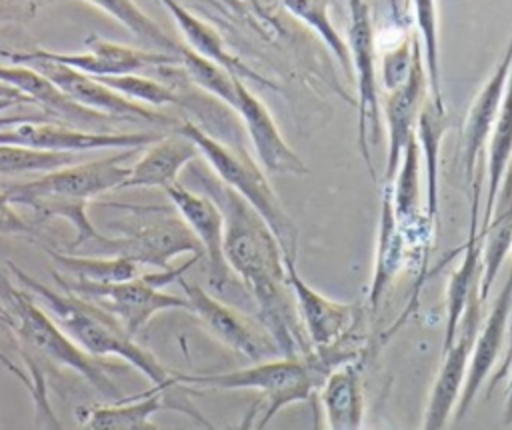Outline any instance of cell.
Segmentation results:
<instances>
[{
	"mask_svg": "<svg viewBox=\"0 0 512 430\" xmlns=\"http://www.w3.org/2000/svg\"><path fill=\"white\" fill-rule=\"evenodd\" d=\"M202 194L210 196L224 218V258L252 298L264 332L280 356L310 354L312 346L298 318L286 278L284 252L266 220L212 172L196 170Z\"/></svg>",
	"mask_w": 512,
	"mask_h": 430,
	"instance_id": "cell-1",
	"label": "cell"
},
{
	"mask_svg": "<svg viewBox=\"0 0 512 430\" xmlns=\"http://www.w3.org/2000/svg\"><path fill=\"white\" fill-rule=\"evenodd\" d=\"M0 306L4 310L2 324L12 330V334L20 342V352L24 360V372L30 380V394L34 400L36 422L46 430H64L58 416L54 414L46 378L40 370V358L62 368L74 370L80 374L96 392L104 398L120 400L124 398L114 380L108 376L106 366L86 354L50 316V312L32 298L26 288H16L2 272H0Z\"/></svg>",
	"mask_w": 512,
	"mask_h": 430,
	"instance_id": "cell-2",
	"label": "cell"
},
{
	"mask_svg": "<svg viewBox=\"0 0 512 430\" xmlns=\"http://www.w3.org/2000/svg\"><path fill=\"white\" fill-rule=\"evenodd\" d=\"M140 148H124L118 154L74 162L70 166L44 172L40 178L10 186L6 196L12 204H22L32 208L42 218H64L74 228V240L68 252L78 246L96 242L102 232L88 218V202L104 192L116 190L130 174V166L124 162Z\"/></svg>",
	"mask_w": 512,
	"mask_h": 430,
	"instance_id": "cell-3",
	"label": "cell"
},
{
	"mask_svg": "<svg viewBox=\"0 0 512 430\" xmlns=\"http://www.w3.org/2000/svg\"><path fill=\"white\" fill-rule=\"evenodd\" d=\"M342 348L312 350L310 354L280 356L254 362L250 368L216 374H174V384L214 390H256L262 398L254 430H264L272 418L294 402H312L326 376L348 358Z\"/></svg>",
	"mask_w": 512,
	"mask_h": 430,
	"instance_id": "cell-4",
	"label": "cell"
},
{
	"mask_svg": "<svg viewBox=\"0 0 512 430\" xmlns=\"http://www.w3.org/2000/svg\"><path fill=\"white\" fill-rule=\"evenodd\" d=\"M8 266L22 284V288H26L32 296H38L50 316L86 354H90L92 358H122L142 376H146L156 390L166 392L168 388L176 386L174 374L166 366H162L150 350L138 344L134 340L136 336L128 334L104 310L72 292H58L48 288L12 262H8Z\"/></svg>",
	"mask_w": 512,
	"mask_h": 430,
	"instance_id": "cell-5",
	"label": "cell"
},
{
	"mask_svg": "<svg viewBox=\"0 0 512 430\" xmlns=\"http://www.w3.org/2000/svg\"><path fill=\"white\" fill-rule=\"evenodd\" d=\"M176 130L196 144L212 174L266 220L278 238L284 256L296 260L298 228L284 210L264 168L242 146H228L220 142L192 120H184Z\"/></svg>",
	"mask_w": 512,
	"mask_h": 430,
	"instance_id": "cell-6",
	"label": "cell"
},
{
	"mask_svg": "<svg viewBox=\"0 0 512 430\" xmlns=\"http://www.w3.org/2000/svg\"><path fill=\"white\" fill-rule=\"evenodd\" d=\"M198 260V256H192L176 268L138 274L136 278L122 282H84L64 278L60 272H54V280L62 290L98 306L128 334L136 336L156 314L166 310H188V300L184 296L164 292V286L184 276V272Z\"/></svg>",
	"mask_w": 512,
	"mask_h": 430,
	"instance_id": "cell-7",
	"label": "cell"
},
{
	"mask_svg": "<svg viewBox=\"0 0 512 430\" xmlns=\"http://www.w3.org/2000/svg\"><path fill=\"white\" fill-rule=\"evenodd\" d=\"M134 218L122 226L120 236L102 234L94 244L100 254L124 256L138 266H152L158 270L172 268L170 262L180 254L202 258V248L170 206H128Z\"/></svg>",
	"mask_w": 512,
	"mask_h": 430,
	"instance_id": "cell-8",
	"label": "cell"
},
{
	"mask_svg": "<svg viewBox=\"0 0 512 430\" xmlns=\"http://www.w3.org/2000/svg\"><path fill=\"white\" fill-rule=\"evenodd\" d=\"M350 26H348V50L352 62V76L358 94V148L374 176L372 168V144L382 136V98L380 82L376 76L378 32L366 0H348Z\"/></svg>",
	"mask_w": 512,
	"mask_h": 430,
	"instance_id": "cell-9",
	"label": "cell"
},
{
	"mask_svg": "<svg viewBox=\"0 0 512 430\" xmlns=\"http://www.w3.org/2000/svg\"><path fill=\"white\" fill-rule=\"evenodd\" d=\"M0 56L12 60L14 64H24L46 76L60 92H64L72 102L88 108L102 112L112 118H140L146 122H160L166 124L170 118L164 114L156 112L154 108H146L142 104H136L108 86H104L100 80L94 76L80 72L72 66H66L62 62L44 58L38 50H28V52H8L0 50Z\"/></svg>",
	"mask_w": 512,
	"mask_h": 430,
	"instance_id": "cell-10",
	"label": "cell"
},
{
	"mask_svg": "<svg viewBox=\"0 0 512 430\" xmlns=\"http://www.w3.org/2000/svg\"><path fill=\"white\" fill-rule=\"evenodd\" d=\"M164 192L202 248L210 288L216 290V294H226L230 288H234V292L252 302L250 294L232 274L224 258V218L218 204L210 196L194 192L180 182H174Z\"/></svg>",
	"mask_w": 512,
	"mask_h": 430,
	"instance_id": "cell-11",
	"label": "cell"
},
{
	"mask_svg": "<svg viewBox=\"0 0 512 430\" xmlns=\"http://www.w3.org/2000/svg\"><path fill=\"white\" fill-rule=\"evenodd\" d=\"M176 282L188 300V312H192L220 344L252 362L280 356V350L272 338L236 306L220 300L202 286L184 280V276H180Z\"/></svg>",
	"mask_w": 512,
	"mask_h": 430,
	"instance_id": "cell-12",
	"label": "cell"
},
{
	"mask_svg": "<svg viewBox=\"0 0 512 430\" xmlns=\"http://www.w3.org/2000/svg\"><path fill=\"white\" fill-rule=\"evenodd\" d=\"M480 322H482V300H480V292L476 290L466 304L454 342L442 350L444 358L436 374V380L432 384L422 426L418 430L446 428L452 412L456 410V404L466 380L468 362H470V354H472V346H474Z\"/></svg>",
	"mask_w": 512,
	"mask_h": 430,
	"instance_id": "cell-13",
	"label": "cell"
},
{
	"mask_svg": "<svg viewBox=\"0 0 512 430\" xmlns=\"http://www.w3.org/2000/svg\"><path fill=\"white\" fill-rule=\"evenodd\" d=\"M154 132H90L54 122L26 120L12 128H0V144H16L46 152H88L106 148H146L156 142Z\"/></svg>",
	"mask_w": 512,
	"mask_h": 430,
	"instance_id": "cell-14",
	"label": "cell"
},
{
	"mask_svg": "<svg viewBox=\"0 0 512 430\" xmlns=\"http://www.w3.org/2000/svg\"><path fill=\"white\" fill-rule=\"evenodd\" d=\"M428 98H430L428 78H426L424 60H422L420 40L416 36L414 60H412V68L406 82L396 90L386 92V98L382 100V116L386 120V134H388L386 160H384V184H390L394 180L402 152L410 136L416 132L418 116Z\"/></svg>",
	"mask_w": 512,
	"mask_h": 430,
	"instance_id": "cell-15",
	"label": "cell"
},
{
	"mask_svg": "<svg viewBox=\"0 0 512 430\" xmlns=\"http://www.w3.org/2000/svg\"><path fill=\"white\" fill-rule=\"evenodd\" d=\"M284 266L298 318L312 350H328L344 342L356 320L354 306L336 302L314 290L296 270L294 258L284 256Z\"/></svg>",
	"mask_w": 512,
	"mask_h": 430,
	"instance_id": "cell-16",
	"label": "cell"
},
{
	"mask_svg": "<svg viewBox=\"0 0 512 430\" xmlns=\"http://www.w3.org/2000/svg\"><path fill=\"white\" fill-rule=\"evenodd\" d=\"M234 112L242 120V126L256 152L258 164L268 174L306 176L310 172V168L298 156V152H294L290 144L284 140L268 106L240 78H236Z\"/></svg>",
	"mask_w": 512,
	"mask_h": 430,
	"instance_id": "cell-17",
	"label": "cell"
},
{
	"mask_svg": "<svg viewBox=\"0 0 512 430\" xmlns=\"http://www.w3.org/2000/svg\"><path fill=\"white\" fill-rule=\"evenodd\" d=\"M44 58L62 62L72 66L80 72L90 76H120V74H134L144 68H164V66H180V58L174 54L158 52V50H144L132 48L118 42L104 40L96 34H88L84 38V52L62 54L38 48Z\"/></svg>",
	"mask_w": 512,
	"mask_h": 430,
	"instance_id": "cell-18",
	"label": "cell"
},
{
	"mask_svg": "<svg viewBox=\"0 0 512 430\" xmlns=\"http://www.w3.org/2000/svg\"><path fill=\"white\" fill-rule=\"evenodd\" d=\"M512 70V36L494 66L490 78L484 82L480 92L476 94L474 102L470 104V110L464 120L462 130V166H464V178L468 186L482 178L478 172V162L486 154V144L496 120V114L500 110L504 90L508 84V76Z\"/></svg>",
	"mask_w": 512,
	"mask_h": 430,
	"instance_id": "cell-19",
	"label": "cell"
},
{
	"mask_svg": "<svg viewBox=\"0 0 512 430\" xmlns=\"http://www.w3.org/2000/svg\"><path fill=\"white\" fill-rule=\"evenodd\" d=\"M164 408L184 412L192 416L198 424H202L206 430H214L212 424L192 406L172 402L164 396L162 390L156 388H150L132 398L114 400L112 404L78 406L76 420L80 430H160L152 422V416Z\"/></svg>",
	"mask_w": 512,
	"mask_h": 430,
	"instance_id": "cell-20",
	"label": "cell"
},
{
	"mask_svg": "<svg viewBox=\"0 0 512 430\" xmlns=\"http://www.w3.org/2000/svg\"><path fill=\"white\" fill-rule=\"evenodd\" d=\"M510 312H512V272L506 278L504 286L500 288L486 320L480 322V328L472 346L470 362H468L466 380L456 404V420H462L466 416L478 390L490 376L508 336Z\"/></svg>",
	"mask_w": 512,
	"mask_h": 430,
	"instance_id": "cell-21",
	"label": "cell"
},
{
	"mask_svg": "<svg viewBox=\"0 0 512 430\" xmlns=\"http://www.w3.org/2000/svg\"><path fill=\"white\" fill-rule=\"evenodd\" d=\"M200 156L196 144L174 130L148 144L144 154L130 166L128 178L120 188H162L178 182L180 172Z\"/></svg>",
	"mask_w": 512,
	"mask_h": 430,
	"instance_id": "cell-22",
	"label": "cell"
},
{
	"mask_svg": "<svg viewBox=\"0 0 512 430\" xmlns=\"http://www.w3.org/2000/svg\"><path fill=\"white\" fill-rule=\"evenodd\" d=\"M480 234V300L484 304L500 268L512 250V162L500 182L492 210L478 228Z\"/></svg>",
	"mask_w": 512,
	"mask_h": 430,
	"instance_id": "cell-23",
	"label": "cell"
},
{
	"mask_svg": "<svg viewBox=\"0 0 512 430\" xmlns=\"http://www.w3.org/2000/svg\"><path fill=\"white\" fill-rule=\"evenodd\" d=\"M412 262L408 244L396 224L392 212V194L390 184L382 186V206H380V224H378V242L374 254L372 282L368 290V308L376 312L388 294L390 286L398 274Z\"/></svg>",
	"mask_w": 512,
	"mask_h": 430,
	"instance_id": "cell-24",
	"label": "cell"
},
{
	"mask_svg": "<svg viewBox=\"0 0 512 430\" xmlns=\"http://www.w3.org/2000/svg\"><path fill=\"white\" fill-rule=\"evenodd\" d=\"M158 2L168 10V14L176 22L180 34L186 40L184 46H188L192 52L220 64L230 74L238 76L240 80L248 78L264 88H278L270 78L260 76L256 70H252L248 64H244L238 56H234L226 48L222 36L208 22H204L200 16L190 12L182 2H178V0H158Z\"/></svg>",
	"mask_w": 512,
	"mask_h": 430,
	"instance_id": "cell-25",
	"label": "cell"
},
{
	"mask_svg": "<svg viewBox=\"0 0 512 430\" xmlns=\"http://www.w3.org/2000/svg\"><path fill=\"white\" fill-rule=\"evenodd\" d=\"M328 430H360L364 420L362 362L346 360L332 368L320 386Z\"/></svg>",
	"mask_w": 512,
	"mask_h": 430,
	"instance_id": "cell-26",
	"label": "cell"
},
{
	"mask_svg": "<svg viewBox=\"0 0 512 430\" xmlns=\"http://www.w3.org/2000/svg\"><path fill=\"white\" fill-rule=\"evenodd\" d=\"M0 82H6L8 86L16 88L20 94H24L30 100V104H38L44 110L74 124L90 126V124L106 122L108 118H112L72 102L46 76H42L40 72L24 64H8V66L0 64Z\"/></svg>",
	"mask_w": 512,
	"mask_h": 430,
	"instance_id": "cell-27",
	"label": "cell"
},
{
	"mask_svg": "<svg viewBox=\"0 0 512 430\" xmlns=\"http://www.w3.org/2000/svg\"><path fill=\"white\" fill-rule=\"evenodd\" d=\"M450 128L446 108H438L426 100L418 122H416V138L420 146V156L424 158V206L426 214L436 222L438 216V162H440V144L444 134Z\"/></svg>",
	"mask_w": 512,
	"mask_h": 430,
	"instance_id": "cell-28",
	"label": "cell"
},
{
	"mask_svg": "<svg viewBox=\"0 0 512 430\" xmlns=\"http://www.w3.org/2000/svg\"><path fill=\"white\" fill-rule=\"evenodd\" d=\"M486 170H488V198L484 206V220L488 218L500 182L512 162V70L504 90L500 110L496 114L488 144H486ZM482 220V222H484Z\"/></svg>",
	"mask_w": 512,
	"mask_h": 430,
	"instance_id": "cell-29",
	"label": "cell"
},
{
	"mask_svg": "<svg viewBox=\"0 0 512 430\" xmlns=\"http://www.w3.org/2000/svg\"><path fill=\"white\" fill-rule=\"evenodd\" d=\"M50 258L72 280L84 282H122L136 278L140 266L124 256H76L72 252L48 250Z\"/></svg>",
	"mask_w": 512,
	"mask_h": 430,
	"instance_id": "cell-30",
	"label": "cell"
},
{
	"mask_svg": "<svg viewBox=\"0 0 512 430\" xmlns=\"http://www.w3.org/2000/svg\"><path fill=\"white\" fill-rule=\"evenodd\" d=\"M282 6L302 24H306L310 30L318 34V38L328 46L332 56L342 66L346 78L354 82L352 76V62H350V50L344 36L338 32L330 18L328 0H282Z\"/></svg>",
	"mask_w": 512,
	"mask_h": 430,
	"instance_id": "cell-31",
	"label": "cell"
},
{
	"mask_svg": "<svg viewBox=\"0 0 512 430\" xmlns=\"http://www.w3.org/2000/svg\"><path fill=\"white\" fill-rule=\"evenodd\" d=\"M416 36L422 48V60L428 78L430 102L438 108H446L442 82H440V42H438V4L436 0H412Z\"/></svg>",
	"mask_w": 512,
	"mask_h": 430,
	"instance_id": "cell-32",
	"label": "cell"
},
{
	"mask_svg": "<svg viewBox=\"0 0 512 430\" xmlns=\"http://www.w3.org/2000/svg\"><path fill=\"white\" fill-rule=\"evenodd\" d=\"M88 4L100 8L126 30H130L138 40L154 46L158 52L174 54L180 52V42L172 40L148 14H144L134 0H86Z\"/></svg>",
	"mask_w": 512,
	"mask_h": 430,
	"instance_id": "cell-33",
	"label": "cell"
},
{
	"mask_svg": "<svg viewBox=\"0 0 512 430\" xmlns=\"http://www.w3.org/2000/svg\"><path fill=\"white\" fill-rule=\"evenodd\" d=\"M178 58H180V68L184 70V74L188 76L190 82H194L198 88H202L204 92L212 94L222 104H226L228 108L234 110V104H236V78L238 76L230 74L220 64H216V62H212V60L192 52L184 44L180 46Z\"/></svg>",
	"mask_w": 512,
	"mask_h": 430,
	"instance_id": "cell-34",
	"label": "cell"
},
{
	"mask_svg": "<svg viewBox=\"0 0 512 430\" xmlns=\"http://www.w3.org/2000/svg\"><path fill=\"white\" fill-rule=\"evenodd\" d=\"M104 86L114 90L116 94L142 104V106H168L180 104L178 92L158 80L134 74H120V76H96Z\"/></svg>",
	"mask_w": 512,
	"mask_h": 430,
	"instance_id": "cell-35",
	"label": "cell"
},
{
	"mask_svg": "<svg viewBox=\"0 0 512 430\" xmlns=\"http://www.w3.org/2000/svg\"><path fill=\"white\" fill-rule=\"evenodd\" d=\"M78 160L72 152H46L16 144H0V174L52 172Z\"/></svg>",
	"mask_w": 512,
	"mask_h": 430,
	"instance_id": "cell-36",
	"label": "cell"
},
{
	"mask_svg": "<svg viewBox=\"0 0 512 430\" xmlns=\"http://www.w3.org/2000/svg\"><path fill=\"white\" fill-rule=\"evenodd\" d=\"M414 40L416 32H408L402 40H398L382 54L380 84L386 92H392L406 82L414 60Z\"/></svg>",
	"mask_w": 512,
	"mask_h": 430,
	"instance_id": "cell-37",
	"label": "cell"
},
{
	"mask_svg": "<svg viewBox=\"0 0 512 430\" xmlns=\"http://www.w3.org/2000/svg\"><path fill=\"white\" fill-rule=\"evenodd\" d=\"M30 224L14 210L6 192H0V234H30Z\"/></svg>",
	"mask_w": 512,
	"mask_h": 430,
	"instance_id": "cell-38",
	"label": "cell"
},
{
	"mask_svg": "<svg viewBox=\"0 0 512 430\" xmlns=\"http://www.w3.org/2000/svg\"><path fill=\"white\" fill-rule=\"evenodd\" d=\"M26 14H30L28 6L20 4V2H14V0H0V24L20 20Z\"/></svg>",
	"mask_w": 512,
	"mask_h": 430,
	"instance_id": "cell-39",
	"label": "cell"
},
{
	"mask_svg": "<svg viewBox=\"0 0 512 430\" xmlns=\"http://www.w3.org/2000/svg\"><path fill=\"white\" fill-rule=\"evenodd\" d=\"M260 408H262V402H260V398H256V400L248 406V410L244 412V416L238 420V424H234V426L228 428V430H252L254 424H256V418H258V414H260Z\"/></svg>",
	"mask_w": 512,
	"mask_h": 430,
	"instance_id": "cell-40",
	"label": "cell"
},
{
	"mask_svg": "<svg viewBox=\"0 0 512 430\" xmlns=\"http://www.w3.org/2000/svg\"><path fill=\"white\" fill-rule=\"evenodd\" d=\"M0 98H6V100H16V102H20V104H30V100H28L24 94H20L16 88L8 86L6 82H0Z\"/></svg>",
	"mask_w": 512,
	"mask_h": 430,
	"instance_id": "cell-41",
	"label": "cell"
},
{
	"mask_svg": "<svg viewBox=\"0 0 512 430\" xmlns=\"http://www.w3.org/2000/svg\"><path fill=\"white\" fill-rule=\"evenodd\" d=\"M16 104H20V102L0 98V112L6 110V108H10V106H16ZM26 120H28V118H0V128H4L6 124H22V122H26Z\"/></svg>",
	"mask_w": 512,
	"mask_h": 430,
	"instance_id": "cell-42",
	"label": "cell"
},
{
	"mask_svg": "<svg viewBox=\"0 0 512 430\" xmlns=\"http://www.w3.org/2000/svg\"><path fill=\"white\" fill-rule=\"evenodd\" d=\"M510 380H508V394H506V406H504V422L512 424V362H510Z\"/></svg>",
	"mask_w": 512,
	"mask_h": 430,
	"instance_id": "cell-43",
	"label": "cell"
},
{
	"mask_svg": "<svg viewBox=\"0 0 512 430\" xmlns=\"http://www.w3.org/2000/svg\"><path fill=\"white\" fill-rule=\"evenodd\" d=\"M4 320V310H2V306H0V322Z\"/></svg>",
	"mask_w": 512,
	"mask_h": 430,
	"instance_id": "cell-44",
	"label": "cell"
}]
</instances>
